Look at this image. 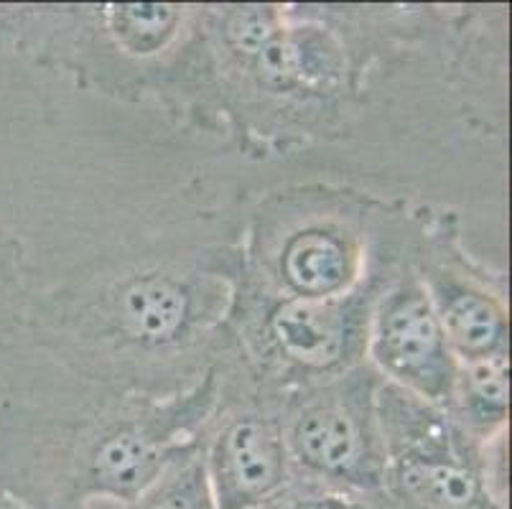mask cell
I'll return each instance as SVG.
<instances>
[{
    "label": "cell",
    "mask_w": 512,
    "mask_h": 509,
    "mask_svg": "<svg viewBox=\"0 0 512 509\" xmlns=\"http://www.w3.org/2000/svg\"><path fill=\"white\" fill-rule=\"evenodd\" d=\"M189 298L181 286L164 278L138 280L120 301V316L130 334L143 342H169L184 326Z\"/></svg>",
    "instance_id": "cell-10"
},
{
    "label": "cell",
    "mask_w": 512,
    "mask_h": 509,
    "mask_svg": "<svg viewBox=\"0 0 512 509\" xmlns=\"http://www.w3.org/2000/svg\"><path fill=\"white\" fill-rule=\"evenodd\" d=\"M365 349L370 367L385 382L449 410L459 367L423 278L403 275L377 298Z\"/></svg>",
    "instance_id": "cell-3"
},
{
    "label": "cell",
    "mask_w": 512,
    "mask_h": 509,
    "mask_svg": "<svg viewBox=\"0 0 512 509\" xmlns=\"http://www.w3.org/2000/svg\"><path fill=\"white\" fill-rule=\"evenodd\" d=\"M360 255L347 235L324 227L304 230L286 242L281 278L293 298H337L352 291Z\"/></svg>",
    "instance_id": "cell-8"
},
{
    "label": "cell",
    "mask_w": 512,
    "mask_h": 509,
    "mask_svg": "<svg viewBox=\"0 0 512 509\" xmlns=\"http://www.w3.org/2000/svg\"><path fill=\"white\" fill-rule=\"evenodd\" d=\"M110 28L123 49L133 54H148L164 46L179 23L174 6H115L107 11Z\"/></svg>",
    "instance_id": "cell-12"
},
{
    "label": "cell",
    "mask_w": 512,
    "mask_h": 509,
    "mask_svg": "<svg viewBox=\"0 0 512 509\" xmlns=\"http://www.w3.org/2000/svg\"><path fill=\"white\" fill-rule=\"evenodd\" d=\"M265 509H398L385 492L327 487L316 482H293L281 497Z\"/></svg>",
    "instance_id": "cell-13"
},
{
    "label": "cell",
    "mask_w": 512,
    "mask_h": 509,
    "mask_svg": "<svg viewBox=\"0 0 512 509\" xmlns=\"http://www.w3.org/2000/svg\"><path fill=\"white\" fill-rule=\"evenodd\" d=\"M214 377L209 375L179 403L130 418L92 446L79 476V502L113 499L128 504L179 454L194 446L192 428L214 405Z\"/></svg>",
    "instance_id": "cell-4"
},
{
    "label": "cell",
    "mask_w": 512,
    "mask_h": 509,
    "mask_svg": "<svg viewBox=\"0 0 512 509\" xmlns=\"http://www.w3.org/2000/svg\"><path fill=\"white\" fill-rule=\"evenodd\" d=\"M365 306L352 291L337 298H283L268 314V336L283 359L329 372L367 339Z\"/></svg>",
    "instance_id": "cell-6"
},
{
    "label": "cell",
    "mask_w": 512,
    "mask_h": 509,
    "mask_svg": "<svg viewBox=\"0 0 512 509\" xmlns=\"http://www.w3.org/2000/svg\"><path fill=\"white\" fill-rule=\"evenodd\" d=\"M383 492L398 509H505L492 459L446 408L390 382L375 392Z\"/></svg>",
    "instance_id": "cell-1"
},
{
    "label": "cell",
    "mask_w": 512,
    "mask_h": 509,
    "mask_svg": "<svg viewBox=\"0 0 512 509\" xmlns=\"http://www.w3.org/2000/svg\"><path fill=\"white\" fill-rule=\"evenodd\" d=\"M380 382L372 367H357L291 405L281 428L293 474L327 487L383 492L385 456L375 413Z\"/></svg>",
    "instance_id": "cell-2"
},
{
    "label": "cell",
    "mask_w": 512,
    "mask_h": 509,
    "mask_svg": "<svg viewBox=\"0 0 512 509\" xmlns=\"http://www.w3.org/2000/svg\"><path fill=\"white\" fill-rule=\"evenodd\" d=\"M507 372V352H500L462 364L456 375L449 413L482 443L505 431Z\"/></svg>",
    "instance_id": "cell-9"
},
{
    "label": "cell",
    "mask_w": 512,
    "mask_h": 509,
    "mask_svg": "<svg viewBox=\"0 0 512 509\" xmlns=\"http://www.w3.org/2000/svg\"><path fill=\"white\" fill-rule=\"evenodd\" d=\"M123 509H217L204 474L202 448L192 446L176 456L156 482L123 504Z\"/></svg>",
    "instance_id": "cell-11"
},
{
    "label": "cell",
    "mask_w": 512,
    "mask_h": 509,
    "mask_svg": "<svg viewBox=\"0 0 512 509\" xmlns=\"http://www.w3.org/2000/svg\"><path fill=\"white\" fill-rule=\"evenodd\" d=\"M202 461L217 509H265L296 479L281 423L255 413L227 418Z\"/></svg>",
    "instance_id": "cell-5"
},
{
    "label": "cell",
    "mask_w": 512,
    "mask_h": 509,
    "mask_svg": "<svg viewBox=\"0 0 512 509\" xmlns=\"http://www.w3.org/2000/svg\"><path fill=\"white\" fill-rule=\"evenodd\" d=\"M456 367L507 352V316L497 296L467 275L436 268L423 278Z\"/></svg>",
    "instance_id": "cell-7"
}]
</instances>
